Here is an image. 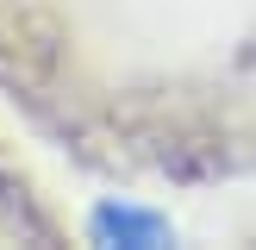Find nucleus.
<instances>
[]
</instances>
